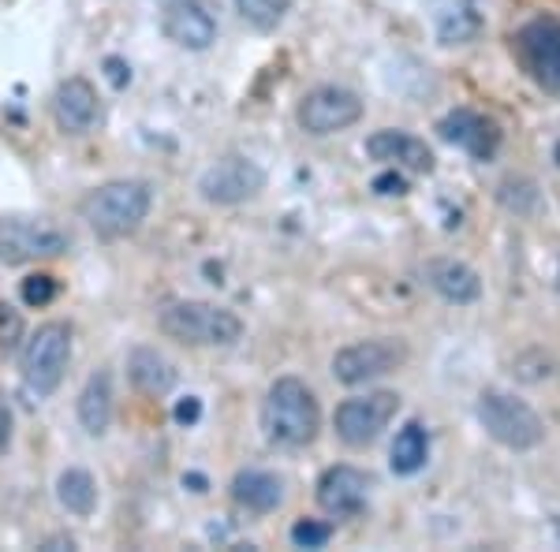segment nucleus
<instances>
[{
    "label": "nucleus",
    "mask_w": 560,
    "mask_h": 552,
    "mask_svg": "<svg viewBox=\"0 0 560 552\" xmlns=\"http://www.w3.org/2000/svg\"><path fill=\"white\" fill-rule=\"evenodd\" d=\"M128 381L135 385V392L161 400V396H168L176 388V366L158 348H131Z\"/></svg>",
    "instance_id": "19"
},
{
    "label": "nucleus",
    "mask_w": 560,
    "mask_h": 552,
    "mask_svg": "<svg viewBox=\"0 0 560 552\" xmlns=\"http://www.w3.org/2000/svg\"><path fill=\"white\" fill-rule=\"evenodd\" d=\"M71 235L45 216H0V266H31L42 258H60Z\"/></svg>",
    "instance_id": "7"
},
{
    "label": "nucleus",
    "mask_w": 560,
    "mask_h": 552,
    "mask_svg": "<svg viewBox=\"0 0 560 552\" xmlns=\"http://www.w3.org/2000/svg\"><path fill=\"white\" fill-rule=\"evenodd\" d=\"M57 501L65 504V512L79 515V519H90L97 508V482L94 474L83 467H68L65 474L57 478Z\"/></svg>",
    "instance_id": "23"
},
{
    "label": "nucleus",
    "mask_w": 560,
    "mask_h": 552,
    "mask_svg": "<svg viewBox=\"0 0 560 552\" xmlns=\"http://www.w3.org/2000/svg\"><path fill=\"white\" fill-rule=\"evenodd\" d=\"M427 459H430V430L422 422H408L396 433L393 451H388V467H393V474L411 478L427 467Z\"/></svg>",
    "instance_id": "22"
},
{
    "label": "nucleus",
    "mask_w": 560,
    "mask_h": 552,
    "mask_svg": "<svg viewBox=\"0 0 560 552\" xmlns=\"http://www.w3.org/2000/svg\"><path fill=\"white\" fill-rule=\"evenodd\" d=\"M512 57L530 83L546 94H560V20L538 15V20L523 23L512 34Z\"/></svg>",
    "instance_id": "6"
},
{
    "label": "nucleus",
    "mask_w": 560,
    "mask_h": 552,
    "mask_svg": "<svg viewBox=\"0 0 560 552\" xmlns=\"http://www.w3.org/2000/svg\"><path fill=\"white\" fill-rule=\"evenodd\" d=\"M236 12L243 15V23L266 34L284 23V15L292 12V0H236Z\"/></svg>",
    "instance_id": "24"
},
{
    "label": "nucleus",
    "mask_w": 560,
    "mask_h": 552,
    "mask_svg": "<svg viewBox=\"0 0 560 552\" xmlns=\"http://www.w3.org/2000/svg\"><path fill=\"white\" fill-rule=\"evenodd\" d=\"M295 120H300L306 134L325 139V134L348 131L351 124L363 120V102L345 86H318L311 94H303L300 108H295Z\"/></svg>",
    "instance_id": "11"
},
{
    "label": "nucleus",
    "mask_w": 560,
    "mask_h": 552,
    "mask_svg": "<svg viewBox=\"0 0 560 552\" xmlns=\"http://www.w3.org/2000/svg\"><path fill=\"white\" fill-rule=\"evenodd\" d=\"M158 329L168 340L187 343V348H232L243 337L240 314L217 303H198V298H179V303L161 306Z\"/></svg>",
    "instance_id": "3"
},
{
    "label": "nucleus",
    "mask_w": 560,
    "mask_h": 552,
    "mask_svg": "<svg viewBox=\"0 0 560 552\" xmlns=\"http://www.w3.org/2000/svg\"><path fill=\"white\" fill-rule=\"evenodd\" d=\"M332 538V527L329 522H318V519H300L292 527V545L295 549H325Z\"/></svg>",
    "instance_id": "27"
},
{
    "label": "nucleus",
    "mask_w": 560,
    "mask_h": 552,
    "mask_svg": "<svg viewBox=\"0 0 560 552\" xmlns=\"http://www.w3.org/2000/svg\"><path fill=\"white\" fill-rule=\"evenodd\" d=\"M198 414H202V403H198L195 396H187V403H179V407H176V422H179V425L198 422Z\"/></svg>",
    "instance_id": "30"
},
{
    "label": "nucleus",
    "mask_w": 560,
    "mask_h": 552,
    "mask_svg": "<svg viewBox=\"0 0 560 552\" xmlns=\"http://www.w3.org/2000/svg\"><path fill=\"white\" fill-rule=\"evenodd\" d=\"M438 134L448 146L471 153L475 161H493L504 142V131L493 116L478 113V108H453L438 120Z\"/></svg>",
    "instance_id": "13"
},
{
    "label": "nucleus",
    "mask_w": 560,
    "mask_h": 552,
    "mask_svg": "<svg viewBox=\"0 0 560 552\" xmlns=\"http://www.w3.org/2000/svg\"><path fill=\"white\" fill-rule=\"evenodd\" d=\"M232 501L240 504L243 512L255 515H269L284 504V482L269 470H240L232 478Z\"/></svg>",
    "instance_id": "20"
},
{
    "label": "nucleus",
    "mask_w": 560,
    "mask_h": 552,
    "mask_svg": "<svg viewBox=\"0 0 560 552\" xmlns=\"http://www.w3.org/2000/svg\"><path fill=\"white\" fill-rule=\"evenodd\" d=\"M366 153L388 168H408L419 172V176H430L433 172V150L411 131H396V128L374 131L366 139Z\"/></svg>",
    "instance_id": "15"
},
{
    "label": "nucleus",
    "mask_w": 560,
    "mask_h": 552,
    "mask_svg": "<svg viewBox=\"0 0 560 552\" xmlns=\"http://www.w3.org/2000/svg\"><path fill=\"white\" fill-rule=\"evenodd\" d=\"M557 287H560V266H557Z\"/></svg>",
    "instance_id": "33"
},
{
    "label": "nucleus",
    "mask_w": 560,
    "mask_h": 552,
    "mask_svg": "<svg viewBox=\"0 0 560 552\" xmlns=\"http://www.w3.org/2000/svg\"><path fill=\"white\" fill-rule=\"evenodd\" d=\"M400 411V396L396 392H366V396H351L337 407L332 425H337V437L348 448H370L377 437L388 430V422Z\"/></svg>",
    "instance_id": "9"
},
{
    "label": "nucleus",
    "mask_w": 560,
    "mask_h": 552,
    "mask_svg": "<svg viewBox=\"0 0 560 552\" xmlns=\"http://www.w3.org/2000/svg\"><path fill=\"white\" fill-rule=\"evenodd\" d=\"M79 422H83L90 437H102L113 425V377L105 369L86 377L83 392H79Z\"/></svg>",
    "instance_id": "21"
},
{
    "label": "nucleus",
    "mask_w": 560,
    "mask_h": 552,
    "mask_svg": "<svg viewBox=\"0 0 560 552\" xmlns=\"http://www.w3.org/2000/svg\"><path fill=\"white\" fill-rule=\"evenodd\" d=\"M374 191L377 195H408V179L400 176V172H382V176L374 179Z\"/></svg>",
    "instance_id": "28"
},
{
    "label": "nucleus",
    "mask_w": 560,
    "mask_h": 552,
    "mask_svg": "<svg viewBox=\"0 0 560 552\" xmlns=\"http://www.w3.org/2000/svg\"><path fill=\"white\" fill-rule=\"evenodd\" d=\"M52 116H57V128L68 134H86L97 120V90L90 79L71 75L57 86L52 94Z\"/></svg>",
    "instance_id": "16"
},
{
    "label": "nucleus",
    "mask_w": 560,
    "mask_h": 552,
    "mask_svg": "<svg viewBox=\"0 0 560 552\" xmlns=\"http://www.w3.org/2000/svg\"><path fill=\"white\" fill-rule=\"evenodd\" d=\"M322 430L318 396L300 377H280L261 400V433L277 448H306Z\"/></svg>",
    "instance_id": "1"
},
{
    "label": "nucleus",
    "mask_w": 560,
    "mask_h": 552,
    "mask_svg": "<svg viewBox=\"0 0 560 552\" xmlns=\"http://www.w3.org/2000/svg\"><path fill=\"white\" fill-rule=\"evenodd\" d=\"M12 437H15V414H12V407H8V400H0V456H8Z\"/></svg>",
    "instance_id": "29"
},
{
    "label": "nucleus",
    "mask_w": 560,
    "mask_h": 552,
    "mask_svg": "<svg viewBox=\"0 0 560 552\" xmlns=\"http://www.w3.org/2000/svg\"><path fill=\"white\" fill-rule=\"evenodd\" d=\"M370 474H363L359 467H329L318 478V508L332 519H355V515L366 512L370 501Z\"/></svg>",
    "instance_id": "14"
},
{
    "label": "nucleus",
    "mask_w": 560,
    "mask_h": 552,
    "mask_svg": "<svg viewBox=\"0 0 560 552\" xmlns=\"http://www.w3.org/2000/svg\"><path fill=\"white\" fill-rule=\"evenodd\" d=\"M430 23L441 45H467L486 31L478 0H430Z\"/></svg>",
    "instance_id": "17"
},
{
    "label": "nucleus",
    "mask_w": 560,
    "mask_h": 552,
    "mask_svg": "<svg viewBox=\"0 0 560 552\" xmlns=\"http://www.w3.org/2000/svg\"><path fill=\"white\" fill-rule=\"evenodd\" d=\"M71 362V325L49 321L26 340L23 348V385L26 392H34L38 400L52 396L60 388Z\"/></svg>",
    "instance_id": "5"
},
{
    "label": "nucleus",
    "mask_w": 560,
    "mask_h": 552,
    "mask_svg": "<svg viewBox=\"0 0 560 552\" xmlns=\"http://www.w3.org/2000/svg\"><path fill=\"white\" fill-rule=\"evenodd\" d=\"M23 340V318L15 306L0 303V362H4L8 355H15V348H20Z\"/></svg>",
    "instance_id": "26"
},
{
    "label": "nucleus",
    "mask_w": 560,
    "mask_h": 552,
    "mask_svg": "<svg viewBox=\"0 0 560 552\" xmlns=\"http://www.w3.org/2000/svg\"><path fill=\"white\" fill-rule=\"evenodd\" d=\"M261 187H266V172L243 153H229V157L213 161L198 176V195L210 205H240L247 198H255Z\"/></svg>",
    "instance_id": "10"
},
{
    "label": "nucleus",
    "mask_w": 560,
    "mask_h": 552,
    "mask_svg": "<svg viewBox=\"0 0 560 552\" xmlns=\"http://www.w3.org/2000/svg\"><path fill=\"white\" fill-rule=\"evenodd\" d=\"M20 295H23V303H26V306L42 310V306H49L52 298L60 295V280L52 277V273H31V277H23Z\"/></svg>",
    "instance_id": "25"
},
{
    "label": "nucleus",
    "mask_w": 560,
    "mask_h": 552,
    "mask_svg": "<svg viewBox=\"0 0 560 552\" xmlns=\"http://www.w3.org/2000/svg\"><path fill=\"white\" fill-rule=\"evenodd\" d=\"M161 34L187 52H206L217 42L221 26L210 0H168L161 12Z\"/></svg>",
    "instance_id": "12"
},
{
    "label": "nucleus",
    "mask_w": 560,
    "mask_h": 552,
    "mask_svg": "<svg viewBox=\"0 0 560 552\" xmlns=\"http://www.w3.org/2000/svg\"><path fill=\"white\" fill-rule=\"evenodd\" d=\"M475 414L486 437L497 441L501 448L530 451L546 441V422L538 419L535 407L512 392H501V388H486L475 403Z\"/></svg>",
    "instance_id": "4"
},
{
    "label": "nucleus",
    "mask_w": 560,
    "mask_h": 552,
    "mask_svg": "<svg viewBox=\"0 0 560 552\" xmlns=\"http://www.w3.org/2000/svg\"><path fill=\"white\" fill-rule=\"evenodd\" d=\"M105 71H108V79H113L116 86H124V83L131 79V68L124 64V60H116V57H108V60H105Z\"/></svg>",
    "instance_id": "31"
},
{
    "label": "nucleus",
    "mask_w": 560,
    "mask_h": 552,
    "mask_svg": "<svg viewBox=\"0 0 560 552\" xmlns=\"http://www.w3.org/2000/svg\"><path fill=\"white\" fill-rule=\"evenodd\" d=\"M404 362H408L404 340H393V337L359 340L332 355V377H337L340 385L355 388V385H370V381H377V377L393 374Z\"/></svg>",
    "instance_id": "8"
},
{
    "label": "nucleus",
    "mask_w": 560,
    "mask_h": 552,
    "mask_svg": "<svg viewBox=\"0 0 560 552\" xmlns=\"http://www.w3.org/2000/svg\"><path fill=\"white\" fill-rule=\"evenodd\" d=\"M553 161H557V165H560V142H557V150H553Z\"/></svg>",
    "instance_id": "32"
},
{
    "label": "nucleus",
    "mask_w": 560,
    "mask_h": 552,
    "mask_svg": "<svg viewBox=\"0 0 560 552\" xmlns=\"http://www.w3.org/2000/svg\"><path fill=\"white\" fill-rule=\"evenodd\" d=\"M422 273H427V284L445 298V303L471 306L482 298V277L456 258H433V261H427Z\"/></svg>",
    "instance_id": "18"
},
{
    "label": "nucleus",
    "mask_w": 560,
    "mask_h": 552,
    "mask_svg": "<svg viewBox=\"0 0 560 552\" xmlns=\"http://www.w3.org/2000/svg\"><path fill=\"white\" fill-rule=\"evenodd\" d=\"M153 187L147 179H113V184L94 187L79 213L102 239H124V235L139 232L142 221L150 216Z\"/></svg>",
    "instance_id": "2"
}]
</instances>
